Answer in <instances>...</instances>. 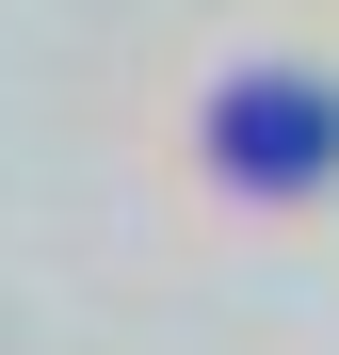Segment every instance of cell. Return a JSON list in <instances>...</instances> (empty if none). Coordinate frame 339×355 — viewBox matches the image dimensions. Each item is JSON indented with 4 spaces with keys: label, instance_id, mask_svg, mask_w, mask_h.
I'll list each match as a JSON object with an SVG mask.
<instances>
[{
    "label": "cell",
    "instance_id": "6da1fadb",
    "mask_svg": "<svg viewBox=\"0 0 339 355\" xmlns=\"http://www.w3.org/2000/svg\"><path fill=\"white\" fill-rule=\"evenodd\" d=\"M226 162H243V178H323L339 162V97H291V81L226 97Z\"/></svg>",
    "mask_w": 339,
    "mask_h": 355
}]
</instances>
